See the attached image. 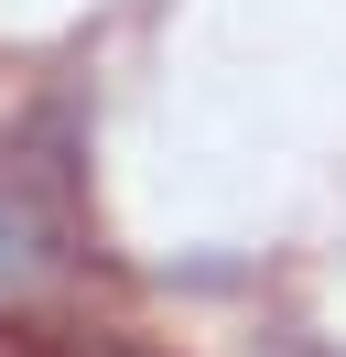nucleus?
Listing matches in <instances>:
<instances>
[{
    "label": "nucleus",
    "instance_id": "obj_2",
    "mask_svg": "<svg viewBox=\"0 0 346 357\" xmlns=\"http://www.w3.org/2000/svg\"><path fill=\"white\" fill-rule=\"evenodd\" d=\"M54 357H163V347H151V335H130V325H65Z\"/></svg>",
    "mask_w": 346,
    "mask_h": 357
},
{
    "label": "nucleus",
    "instance_id": "obj_1",
    "mask_svg": "<svg viewBox=\"0 0 346 357\" xmlns=\"http://www.w3.org/2000/svg\"><path fill=\"white\" fill-rule=\"evenodd\" d=\"M65 260H86V195H76V141L43 109L33 130H0V303L43 292Z\"/></svg>",
    "mask_w": 346,
    "mask_h": 357
}]
</instances>
